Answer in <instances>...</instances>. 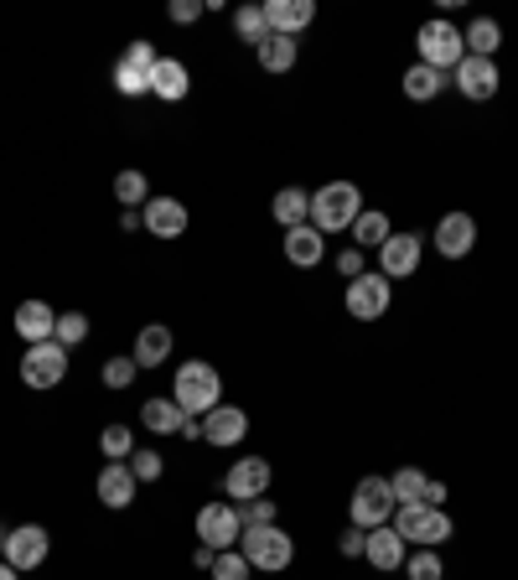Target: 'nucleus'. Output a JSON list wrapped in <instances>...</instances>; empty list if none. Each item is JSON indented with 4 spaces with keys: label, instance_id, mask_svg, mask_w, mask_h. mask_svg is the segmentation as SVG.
<instances>
[{
    "label": "nucleus",
    "instance_id": "1",
    "mask_svg": "<svg viewBox=\"0 0 518 580\" xmlns=\"http://www.w3.org/2000/svg\"><path fill=\"white\" fill-rule=\"evenodd\" d=\"M172 399L182 415H213L218 405H224V374L213 368V363L203 358H187L182 368H176V384H172Z\"/></svg>",
    "mask_w": 518,
    "mask_h": 580
},
{
    "label": "nucleus",
    "instance_id": "2",
    "mask_svg": "<svg viewBox=\"0 0 518 580\" xmlns=\"http://www.w3.org/2000/svg\"><path fill=\"white\" fill-rule=\"evenodd\" d=\"M363 213V192L358 182H327L311 192V228L316 234H347Z\"/></svg>",
    "mask_w": 518,
    "mask_h": 580
},
{
    "label": "nucleus",
    "instance_id": "3",
    "mask_svg": "<svg viewBox=\"0 0 518 580\" xmlns=\"http://www.w3.org/2000/svg\"><path fill=\"white\" fill-rule=\"evenodd\" d=\"M239 555L249 560V570L280 576V570H291V560H295V539L280 529V524H259V529L239 534Z\"/></svg>",
    "mask_w": 518,
    "mask_h": 580
},
{
    "label": "nucleus",
    "instance_id": "4",
    "mask_svg": "<svg viewBox=\"0 0 518 580\" xmlns=\"http://www.w3.org/2000/svg\"><path fill=\"white\" fill-rule=\"evenodd\" d=\"M451 529L456 524L446 518V508H431V503H404L395 513V534L414 549H441L451 539Z\"/></svg>",
    "mask_w": 518,
    "mask_h": 580
},
{
    "label": "nucleus",
    "instance_id": "5",
    "mask_svg": "<svg viewBox=\"0 0 518 580\" xmlns=\"http://www.w3.org/2000/svg\"><path fill=\"white\" fill-rule=\"evenodd\" d=\"M414 47H420V63H425V68L456 73V63L466 57V36H462V26H451L446 17H435L414 32Z\"/></svg>",
    "mask_w": 518,
    "mask_h": 580
},
{
    "label": "nucleus",
    "instance_id": "6",
    "mask_svg": "<svg viewBox=\"0 0 518 580\" xmlns=\"http://www.w3.org/2000/svg\"><path fill=\"white\" fill-rule=\"evenodd\" d=\"M395 487H389V477H363L358 487H353V503H347V518L358 524L363 534L368 529H384V524H395Z\"/></svg>",
    "mask_w": 518,
    "mask_h": 580
},
{
    "label": "nucleus",
    "instance_id": "7",
    "mask_svg": "<svg viewBox=\"0 0 518 580\" xmlns=\"http://www.w3.org/2000/svg\"><path fill=\"white\" fill-rule=\"evenodd\" d=\"M192 529H197V545H207L213 555H224V549H239V508L234 503H203L197 518H192Z\"/></svg>",
    "mask_w": 518,
    "mask_h": 580
},
{
    "label": "nucleus",
    "instance_id": "8",
    "mask_svg": "<svg viewBox=\"0 0 518 580\" xmlns=\"http://www.w3.org/2000/svg\"><path fill=\"white\" fill-rule=\"evenodd\" d=\"M389 286H395V280H384L379 270L347 280V290H343L347 316H353V322H379L384 311H389V301H395V290H389Z\"/></svg>",
    "mask_w": 518,
    "mask_h": 580
},
{
    "label": "nucleus",
    "instance_id": "9",
    "mask_svg": "<svg viewBox=\"0 0 518 580\" xmlns=\"http://www.w3.org/2000/svg\"><path fill=\"white\" fill-rule=\"evenodd\" d=\"M68 378V347L63 342H36L21 353V384L26 389H57Z\"/></svg>",
    "mask_w": 518,
    "mask_h": 580
},
{
    "label": "nucleus",
    "instance_id": "10",
    "mask_svg": "<svg viewBox=\"0 0 518 580\" xmlns=\"http://www.w3.org/2000/svg\"><path fill=\"white\" fill-rule=\"evenodd\" d=\"M52 555V534L42 529V524H17V529L6 534V565L11 570H36V565H47Z\"/></svg>",
    "mask_w": 518,
    "mask_h": 580
},
{
    "label": "nucleus",
    "instance_id": "11",
    "mask_svg": "<svg viewBox=\"0 0 518 580\" xmlns=\"http://www.w3.org/2000/svg\"><path fill=\"white\" fill-rule=\"evenodd\" d=\"M270 482H276V466H270V461L265 457H239L224 472V493L234 497V503H249V497L270 493Z\"/></svg>",
    "mask_w": 518,
    "mask_h": 580
},
{
    "label": "nucleus",
    "instance_id": "12",
    "mask_svg": "<svg viewBox=\"0 0 518 580\" xmlns=\"http://www.w3.org/2000/svg\"><path fill=\"white\" fill-rule=\"evenodd\" d=\"M477 249V218L472 213H441V223H435V255L441 259H466Z\"/></svg>",
    "mask_w": 518,
    "mask_h": 580
},
{
    "label": "nucleus",
    "instance_id": "13",
    "mask_svg": "<svg viewBox=\"0 0 518 580\" xmlns=\"http://www.w3.org/2000/svg\"><path fill=\"white\" fill-rule=\"evenodd\" d=\"M374 259H379L384 280H410V275L420 270V259H425V244L414 239V234H389V239H384V249Z\"/></svg>",
    "mask_w": 518,
    "mask_h": 580
},
{
    "label": "nucleus",
    "instance_id": "14",
    "mask_svg": "<svg viewBox=\"0 0 518 580\" xmlns=\"http://www.w3.org/2000/svg\"><path fill=\"white\" fill-rule=\"evenodd\" d=\"M451 84L462 88V99H472V104H487L493 94H498V63L493 57H462L456 63V73H451Z\"/></svg>",
    "mask_w": 518,
    "mask_h": 580
},
{
    "label": "nucleus",
    "instance_id": "15",
    "mask_svg": "<svg viewBox=\"0 0 518 580\" xmlns=\"http://www.w3.org/2000/svg\"><path fill=\"white\" fill-rule=\"evenodd\" d=\"M140 228L155 234V239H182L187 234V207L176 203V197H151V203L140 207Z\"/></svg>",
    "mask_w": 518,
    "mask_h": 580
},
{
    "label": "nucleus",
    "instance_id": "16",
    "mask_svg": "<svg viewBox=\"0 0 518 580\" xmlns=\"http://www.w3.org/2000/svg\"><path fill=\"white\" fill-rule=\"evenodd\" d=\"M265 21H270L276 36H295L301 42V32L316 21V0H265Z\"/></svg>",
    "mask_w": 518,
    "mask_h": 580
},
{
    "label": "nucleus",
    "instance_id": "17",
    "mask_svg": "<svg viewBox=\"0 0 518 580\" xmlns=\"http://www.w3.org/2000/svg\"><path fill=\"white\" fill-rule=\"evenodd\" d=\"M94 493H99L104 508H130V503H136V493H140L136 472H130V461H109V466L99 472V482H94Z\"/></svg>",
    "mask_w": 518,
    "mask_h": 580
},
{
    "label": "nucleus",
    "instance_id": "18",
    "mask_svg": "<svg viewBox=\"0 0 518 580\" xmlns=\"http://www.w3.org/2000/svg\"><path fill=\"white\" fill-rule=\"evenodd\" d=\"M249 436V415L239 405H218L213 415H203V441L207 445H239Z\"/></svg>",
    "mask_w": 518,
    "mask_h": 580
},
{
    "label": "nucleus",
    "instance_id": "19",
    "mask_svg": "<svg viewBox=\"0 0 518 580\" xmlns=\"http://www.w3.org/2000/svg\"><path fill=\"white\" fill-rule=\"evenodd\" d=\"M404 555H410V545L395 534V524H384V529H368V545H363V560L374 565V570H399L404 565Z\"/></svg>",
    "mask_w": 518,
    "mask_h": 580
},
{
    "label": "nucleus",
    "instance_id": "20",
    "mask_svg": "<svg viewBox=\"0 0 518 580\" xmlns=\"http://www.w3.org/2000/svg\"><path fill=\"white\" fill-rule=\"evenodd\" d=\"M285 259H291L295 270L322 265V259H327V234H316L311 223H301V228H285Z\"/></svg>",
    "mask_w": 518,
    "mask_h": 580
},
{
    "label": "nucleus",
    "instance_id": "21",
    "mask_svg": "<svg viewBox=\"0 0 518 580\" xmlns=\"http://www.w3.org/2000/svg\"><path fill=\"white\" fill-rule=\"evenodd\" d=\"M52 326H57V311L47 307V301H21L17 307V337L26 342V347H36V342H52Z\"/></svg>",
    "mask_w": 518,
    "mask_h": 580
},
{
    "label": "nucleus",
    "instance_id": "22",
    "mask_svg": "<svg viewBox=\"0 0 518 580\" xmlns=\"http://www.w3.org/2000/svg\"><path fill=\"white\" fill-rule=\"evenodd\" d=\"M172 342H176V332L172 326H161V322H151V326H140L136 332V368H161V363L172 358Z\"/></svg>",
    "mask_w": 518,
    "mask_h": 580
},
{
    "label": "nucleus",
    "instance_id": "23",
    "mask_svg": "<svg viewBox=\"0 0 518 580\" xmlns=\"http://www.w3.org/2000/svg\"><path fill=\"white\" fill-rule=\"evenodd\" d=\"M187 88H192V73H187L182 57H161V63L151 68V94L155 99L176 104V99H187Z\"/></svg>",
    "mask_w": 518,
    "mask_h": 580
},
{
    "label": "nucleus",
    "instance_id": "24",
    "mask_svg": "<svg viewBox=\"0 0 518 580\" xmlns=\"http://www.w3.org/2000/svg\"><path fill=\"white\" fill-rule=\"evenodd\" d=\"M347 234H353V249H363V255H379L384 239H389L395 228H389V213H384V207H363L358 223H353Z\"/></svg>",
    "mask_w": 518,
    "mask_h": 580
},
{
    "label": "nucleus",
    "instance_id": "25",
    "mask_svg": "<svg viewBox=\"0 0 518 580\" xmlns=\"http://www.w3.org/2000/svg\"><path fill=\"white\" fill-rule=\"evenodd\" d=\"M182 420H187V415L176 410L172 394H155V399H145V405H140V426L155 430V436H176V430H182Z\"/></svg>",
    "mask_w": 518,
    "mask_h": 580
},
{
    "label": "nucleus",
    "instance_id": "26",
    "mask_svg": "<svg viewBox=\"0 0 518 580\" xmlns=\"http://www.w3.org/2000/svg\"><path fill=\"white\" fill-rule=\"evenodd\" d=\"M259 68L265 73H291L295 68V57H301V42H295V36H265V42H259Z\"/></svg>",
    "mask_w": 518,
    "mask_h": 580
},
{
    "label": "nucleus",
    "instance_id": "27",
    "mask_svg": "<svg viewBox=\"0 0 518 580\" xmlns=\"http://www.w3.org/2000/svg\"><path fill=\"white\" fill-rule=\"evenodd\" d=\"M270 213H276L280 228H301V223H311V192L306 187H280Z\"/></svg>",
    "mask_w": 518,
    "mask_h": 580
},
{
    "label": "nucleus",
    "instance_id": "28",
    "mask_svg": "<svg viewBox=\"0 0 518 580\" xmlns=\"http://www.w3.org/2000/svg\"><path fill=\"white\" fill-rule=\"evenodd\" d=\"M466 57H498L503 47V26L493 17H477V21H466Z\"/></svg>",
    "mask_w": 518,
    "mask_h": 580
},
{
    "label": "nucleus",
    "instance_id": "29",
    "mask_svg": "<svg viewBox=\"0 0 518 580\" xmlns=\"http://www.w3.org/2000/svg\"><path fill=\"white\" fill-rule=\"evenodd\" d=\"M441 88H446V73L425 68V63H414V68L404 73V99H414V104H431Z\"/></svg>",
    "mask_w": 518,
    "mask_h": 580
},
{
    "label": "nucleus",
    "instance_id": "30",
    "mask_svg": "<svg viewBox=\"0 0 518 580\" xmlns=\"http://www.w3.org/2000/svg\"><path fill=\"white\" fill-rule=\"evenodd\" d=\"M115 203L120 207H145L151 203V182H145V171L125 167L120 176H115Z\"/></svg>",
    "mask_w": 518,
    "mask_h": 580
},
{
    "label": "nucleus",
    "instance_id": "31",
    "mask_svg": "<svg viewBox=\"0 0 518 580\" xmlns=\"http://www.w3.org/2000/svg\"><path fill=\"white\" fill-rule=\"evenodd\" d=\"M234 36H239V42H249V47H259V42L270 36L265 6H239V11H234Z\"/></svg>",
    "mask_w": 518,
    "mask_h": 580
},
{
    "label": "nucleus",
    "instance_id": "32",
    "mask_svg": "<svg viewBox=\"0 0 518 580\" xmlns=\"http://www.w3.org/2000/svg\"><path fill=\"white\" fill-rule=\"evenodd\" d=\"M425 472H420V466H399L395 477H389V487H395V503L399 508H404V503H425Z\"/></svg>",
    "mask_w": 518,
    "mask_h": 580
},
{
    "label": "nucleus",
    "instance_id": "33",
    "mask_svg": "<svg viewBox=\"0 0 518 580\" xmlns=\"http://www.w3.org/2000/svg\"><path fill=\"white\" fill-rule=\"evenodd\" d=\"M404 576L410 580H446V565H441L435 549H414V555H404Z\"/></svg>",
    "mask_w": 518,
    "mask_h": 580
},
{
    "label": "nucleus",
    "instance_id": "34",
    "mask_svg": "<svg viewBox=\"0 0 518 580\" xmlns=\"http://www.w3.org/2000/svg\"><path fill=\"white\" fill-rule=\"evenodd\" d=\"M115 88H120L125 99H140V94H151V73L120 57V63H115Z\"/></svg>",
    "mask_w": 518,
    "mask_h": 580
},
{
    "label": "nucleus",
    "instance_id": "35",
    "mask_svg": "<svg viewBox=\"0 0 518 580\" xmlns=\"http://www.w3.org/2000/svg\"><path fill=\"white\" fill-rule=\"evenodd\" d=\"M99 451L109 461H130V451H136V436H130V426H104L99 430Z\"/></svg>",
    "mask_w": 518,
    "mask_h": 580
},
{
    "label": "nucleus",
    "instance_id": "36",
    "mask_svg": "<svg viewBox=\"0 0 518 580\" xmlns=\"http://www.w3.org/2000/svg\"><path fill=\"white\" fill-rule=\"evenodd\" d=\"M84 337H88V316H84V311H57L52 342H63V347H78Z\"/></svg>",
    "mask_w": 518,
    "mask_h": 580
},
{
    "label": "nucleus",
    "instance_id": "37",
    "mask_svg": "<svg viewBox=\"0 0 518 580\" xmlns=\"http://www.w3.org/2000/svg\"><path fill=\"white\" fill-rule=\"evenodd\" d=\"M213 580H249L255 570H249V560H244L239 549H224V555H213V570H207Z\"/></svg>",
    "mask_w": 518,
    "mask_h": 580
},
{
    "label": "nucleus",
    "instance_id": "38",
    "mask_svg": "<svg viewBox=\"0 0 518 580\" xmlns=\"http://www.w3.org/2000/svg\"><path fill=\"white\" fill-rule=\"evenodd\" d=\"M130 472H136V482L145 487V482L166 477V461H161V451H130Z\"/></svg>",
    "mask_w": 518,
    "mask_h": 580
},
{
    "label": "nucleus",
    "instance_id": "39",
    "mask_svg": "<svg viewBox=\"0 0 518 580\" xmlns=\"http://www.w3.org/2000/svg\"><path fill=\"white\" fill-rule=\"evenodd\" d=\"M234 508H239V524H244V529L276 524V503H270V497H249V503H234Z\"/></svg>",
    "mask_w": 518,
    "mask_h": 580
},
{
    "label": "nucleus",
    "instance_id": "40",
    "mask_svg": "<svg viewBox=\"0 0 518 580\" xmlns=\"http://www.w3.org/2000/svg\"><path fill=\"white\" fill-rule=\"evenodd\" d=\"M136 358H130V353H120V358H109L104 363V384H109V389H130V384H136Z\"/></svg>",
    "mask_w": 518,
    "mask_h": 580
},
{
    "label": "nucleus",
    "instance_id": "41",
    "mask_svg": "<svg viewBox=\"0 0 518 580\" xmlns=\"http://www.w3.org/2000/svg\"><path fill=\"white\" fill-rule=\"evenodd\" d=\"M203 11H207V0H172V6H166V17H172L176 26H192V21H203Z\"/></svg>",
    "mask_w": 518,
    "mask_h": 580
},
{
    "label": "nucleus",
    "instance_id": "42",
    "mask_svg": "<svg viewBox=\"0 0 518 580\" xmlns=\"http://www.w3.org/2000/svg\"><path fill=\"white\" fill-rule=\"evenodd\" d=\"M125 63H136V68H145V73H151L155 63H161V52H155L151 42H145V36H136V42L125 47Z\"/></svg>",
    "mask_w": 518,
    "mask_h": 580
},
{
    "label": "nucleus",
    "instance_id": "43",
    "mask_svg": "<svg viewBox=\"0 0 518 580\" xmlns=\"http://www.w3.org/2000/svg\"><path fill=\"white\" fill-rule=\"evenodd\" d=\"M337 275H343V280L368 275V255H363V249H343V255H337Z\"/></svg>",
    "mask_w": 518,
    "mask_h": 580
},
{
    "label": "nucleus",
    "instance_id": "44",
    "mask_svg": "<svg viewBox=\"0 0 518 580\" xmlns=\"http://www.w3.org/2000/svg\"><path fill=\"white\" fill-rule=\"evenodd\" d=\"M363 545H368V534H363L358 524H347V529L337 534V549H343L347 560H363Z\"/></svg>",
    "mask_w": 518,
    "mask_h": 580
},
{
    "label": "nucleus",
    "instance_id": "45",
    "mask_svg": "<svg viewBox=\"0 0 518 580\" xmlns=\"http://www.w3.org/2000/svg\"><path fill=\"white\" fill-rule=\"evenodd\" d=\"M176 436H182V441H203V420H197V415H187V420H182V430H176Z\"/></svg>",
    "mask_w": 518,
    "mask_h": 580
},
{
    "label": "nucleus",
    "instance_id": "46",
    "mask_svg": "<svg viewBox=\"0 0 518 580\" xmlns=\"http://www.w3.org/2000/svg\"><path fill=\"white\" fill-rule=\"evenodd\" d=\"M425 503H431V508H441V503H446V482H425Z\"/></svg>",
    "mask_w": 518,
    "mask_h": 580
},
{
    "label": "nucleus",
    "instance_id": "47",
    "mask_svg": "<svg viewBox=\"0 0 518 580\" xmlns=\"http://www.w3.org/2000/svg\"><path fill=\"white\" fill-rule=\"evenodd\" d=\"M120 228H125V234H136V228H140V207H125V213H120Z\"/></svg>",
    "mask_w": 518,
    "mask_h": 580
},
{
    "label": "nucleus",
    "instance_id": "48",
    "mask_svg": "<svg viewBox=\"0 0 518 580\" xmlns=\"http://www.w3.org/2000/svg\"><path fill=\"white\" fill-rule=\"evenodd\" d=\"M192 565H197V570H213V549L197 545V549H192Z\"/></svg>",
    "mask_w": 518,
    "mask_h": 580
},
{
    "label": "nucleus",
    "instance_id": "49",
    "mask_svg": "<svg viewBox=\"0 0 518 580\" xmlns=\"http://www.w3.org/2000/svg\"><path fill=\"white\" fill-rule=\"evenodd\" d=\"M0 580H21V570H11V565L0 560Z\"/></svg>",
    "mask_w": 518,
    "mask_h": 580
},
{
    "label": "nucleus",
    "instance_id": "50",
    "mask_svg": "<svg viewBox=\"0 0 518 580\" xmlns=\"http://www.w3.org/2000/svg\"><path fill=\"white\" fill-rule=\"evenodd\" d=\"M0 560H6V529H0Z\"/></svg>",
    "mask_w": 518,
    "mask_h": 580
}]
</instances>
